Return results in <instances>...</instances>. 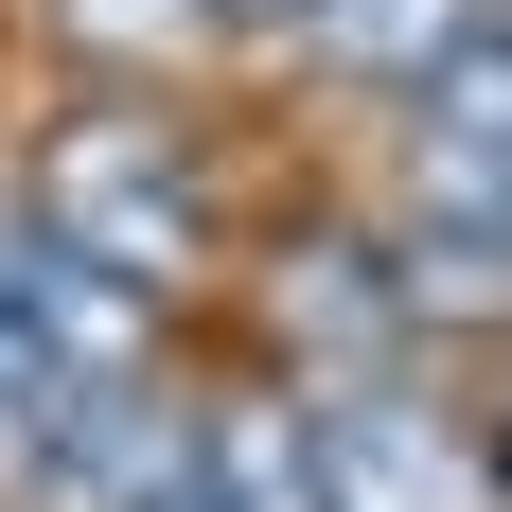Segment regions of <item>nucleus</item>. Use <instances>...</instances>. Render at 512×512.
<instances>
[{"mask_svg":"<svg viewBox=\"0 0 512 512\" xmlns=\"http://www.w3.org/2000/svg\"><path fill=\"white\" fill-rule=\"evenodd\" d=\"M53 18H71L89 53H177V36H212L195 0H53Z\"/></svg>","mask_w":512,"mask_h":512,"instance_id":"423d86ee","label":"nucleus"},{"mask_svg":"<svg viewBox=\"0 0 512 512\" xmlns=\"http://www.w3.org/2000/svg\"><path fill=\"white\" fill-rule=\"evenodd\" d=\"M495 460H512V442H495Z\"/></svg>","mask_w":512,"mask_h":512,"instance_id":"6e6552de","label":"nucleus"},{"mask_svg":"<svg viewBox=\"0 0 512 512\" xmlns=\"http://www.w3.org/2000/svg\"><path fill=\"white\" fill-rule=\"evenodd\" d=\"M407 195L424 230H460V248H512V36H477L407 124Z\"/></svg>","mask_w":512,"mask_h":512,"instance_id":"7ed1b4c3","label":"nucleus"},{"mask_svg":"<svg viewBox=\"0 0 512 512\" xmlns=\"http://www.w3.org/2000/svg\"><path fill=\"white\" fill-rule=\"evenodd\" d=\"M318 53L336 71H389V89H442L477 53V0H318Z\"/></svg>","mask_w":512,"mask_h":512,"instance_id":"39448f33","label":"nucleus"},{"mask_svg":"<svg viewBox=\"0 0 512 512\" xmlns=\"http://www.w3.org/2000/svg\"><path fill=\"white\" fill-rule=\"evenodd\" d=\"M212 36H318V0H195Z\"/></svg>","mask_w":512,"mask_h":512,"instance_id":"0eeeda50","label":"nucleus"},{"mask_svg":"<svg viewBox=\"0 0 512 512\" xmlns=\"http://www.w3.org/2000/svg\"><path fill=\"white\" fill-rule=\"evenodd\" d=\"M212 512H336V460H318V407H283V389L212 407Z\"/></svg>","mask_w":512,"mask_h":512,"instance_id":"20e7f679","label":"nucleus"},{"mask_svg":"<svg viewBox=\"0 0 512 512\" xmlns=\"http://www.w3.org/2000/svg\"><path fill=\"white\" fill-rule=\"evenodd\" d=\"M36 230H53V248H89V265H124L142 301H177V283L212 265V177H195L177 124L89 106V124H53V142H36Z\"/></svg>","mask_w":512,"mask_h":512,"instance_id":"f257e3e1","label":"nucleus"},{"mask_svg":"<svg viewBox=\"0 0 512 512\" xmlns=\"http://www.w3.org/2000/svg\"><path fill=\"white\" fill-rule=\"evenodd\" d=\"M318 460H336V512H495L512 460L460 442L424 389H318Z\"/></svg>","mask_w":512,"mask_h":512,"instance_id":"f03ea898","label":"nucleus"}]
</instances>
